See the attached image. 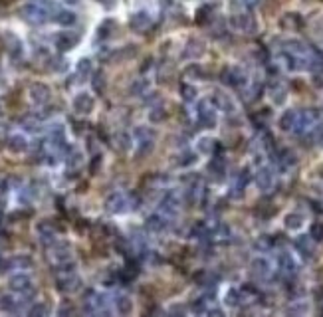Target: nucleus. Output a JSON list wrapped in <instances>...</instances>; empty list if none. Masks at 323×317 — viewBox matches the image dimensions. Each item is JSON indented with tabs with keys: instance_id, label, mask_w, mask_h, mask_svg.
Here are the masks:
<instances>
[{
	"instance_id": "1",
	"label": "nucleus",
	"mask_w": 323,
	"mask_h": 317,
	"mask_svg": "<svg viewBox=\"0 0 323 317\" xmlns=\"http://www.w3.org/2000/svg\"><path fill=\"white\" fill-rule=\"evenodd\" d=\"M50 10H52V4L48 0H34V2H28L22 8V14L32 24H44L48 20Z\"/></svg>"
},
{
	"instance_id": "2",
	"label": "nucleus",
	"mask_w": 323,
	"mask_h": 317,
	"mask_svg": "<svg viewBox=\"0 0 323 317\" xmlns=\"http://www.w3.org/2000/svg\"><path fill=\"white\" fill-rule=\"evenodd\" d=\"M48 258H50V262L56 266V268H60V266H65V264H69V262H73V250H71V246L67 244V242H60V240H56L50 248H48Z\"/></svg>"
},
{
	"instance_id": "3",
	"label": "nucleus",
	"mask_w": 323,
	"mask_h": 317,
	"mask_svg": "<svg viewBox=\"0 0 323 317\" xmlns=\"http://www.w3.org/2000/svg\"><path fill=\"white\" fill-rule=\"evenodd\" d=\"M196 121H198L200 127L212 129V127L216 125V105L212 101L202 99L198 103V109H196Z\"/></svg>"
},
{
	"instance_id": "4",
	"label": "nucleus",
	"mask_w": 323,
	"mask_h": 317,
	"mask_svg": "<svg viewBox=\"0 0 323 317\" xmlns=\"http://www.w3.org/2000/svg\"><path fill=\"white\" fill-rule=\"evenodd\" d=\"M133 135H135L137 155L143 157V155H147V153L153 151V147H155V135H153L151 129H147V127H137Z\"/></svg>"
},
{
	"instance_id": "5",
	"label": "nucleus",
	"mask_w": 323,
	"mask_h": 317,
	"mask_svg": "<svg viewBox=\"0 0 323 317\" xmlns=\"http://www.w3.org/2000/svg\"><path fill=\"white\" fill-rule=\"evenodd\" d=\"M105 208H107V212H111V214H125L131 208L129 196H127L125 192H121V190H115V192H111V194L107 196Z\"/></svg>"
},
{
	"instance_id": "6",
	"label": "nucleus",
	"mask_w": 323,
	"mask_h": 317,
	"mask_svg": "<svg viewBox=\"0 0 323 317\" xmlns=\"http://www.w3.org/2000/svg\"><path fill=\"white\" fill-rule=\"evenodd\" d=\"M317 119H319V113H317L315 109H303V111H297V119H295L293 133H297V135H305L307 131H311L313 127L317 125Z\"/></svg>"
},
{
	"instance_id": "7",
	"label": "nucleus",
	"mask_w": 323,
	"mask_h": 317,
	"mask_svg": "<svg viewBox=\"0 0 323 317\" xmlns=\"http://www.w3.org/2000/svg\"><path fill=\"white\" fill-rule=\"evenodd\" d=\"M56 287H58L62 293H75V291L82 287V280H79V276L75 274V270H69V272H58Z\"/></svg>"
},
{
	"instance_id": "8",
	"label": "nucleus",
	"mask_w": 323,
	"mask_h": 317,
	"mask_svg": "<svg viewBox=\"0 0 323 317\" xmlns=\"http://www.w3.org/2000/svg\"><path fill=\"white\" fill-rule=\"evenodd\" d=\"M10 289L16 291V293H20V295H32L34 293L32 278H30L28 274H24V272L14 274V276L10 278Z\"/></svg>"
},
{
	"instance_id": "9",
	"label": "nucleus",
	"mask_w": 323,
	"mask_h": 317,
	"mask_svg": "<svg viewBox=\"0 0 323 317\" xmlns=\"http://www.w3.org/2000/svg\"><path fill=\"white\" fill-rule=\"evenodd\" d=\"M71 107H73V111H75V113H79V115H88V113H92V111H94V107H96V99H94V95L88 94V92H79V94L71 99Z\"/></svg>"
},
{
	"instance_id": "10",
	"label": "nucleus",
	"mask_w": 323,
	"mask_h": 317,
	"mask_svg": "<svg viewBox=\"0 0 323 317\" xmlns=\"http://www.w3.org/2000/svg\"><path fill=\"white\" fill-rule=\"evenodd\" d=\"M179 208H181V196L177 192H167L161 198V202H159V212H163L169 218L177 216Z\"/></svg>"
},
{
	"instance_id": "11",
	"label": "nucleus",
	"mask_w": 323,
	"mask_h": 317,
	"mask_svg": "<svg viewBox=\"0 0 323 317\" xmlns=\"http://www.w3.org/2000/svg\"><path fill=\"white\" fill-rule=\"evenodd\" d=\"M254 183H256V187H258L260 190L268 192V190L274 189L276 175H274V171H272L270 167H260L258 171H256V175H254Z\"/></svg>"
},
{
	"instance_id": "12",
	"label": "nucleus",
	"mask_w": 323,
	"mask_h": 317,
	"mask_svg": "<svg viewBox=\"0 0 323 317\" xmlns=\"http://www.w3.org/2000/svg\"><path fill=\"white\" fill-rule=\"evenodd\" d=\"M28 97H30V101H32L34 105L42 107V105H46V103L50 101L52 92H50V88L44 86V84H32V86L28 88Z\"/></svg>"
},
{
	"instance_id": "13",
	"label": "nucleus",
	"mask_w": 323,
	"mask_h": 317,
	"mask_svg": "<svg viewBox=\"0 0 323 317\" xmlns=\"http://www.w3.org/2000/svg\"><path fill=\"white\" fill-rule=\"evenodd\" d=\"M250 272H252V276H254V278H258V280H268V278L272 276V264H270V260H268V258L258 256V258H254V260H252V264H250Z\"/></svg>"
},
{
	"instance_id": "14",
	"label": "nucleus",
	"mask_w": 323,
	"mask_h": 317,
	"mask_svg": "<svg viewBox=\"0 0 323 317\" xmlns=\"http://www.w3.org/2000/svg\"><path fill=\"white\" fill-rule=\"evenodd\" d=\"M222 82L230 88H244L246 86V73L240 67H226L222 71Z\"/></svg>"
},
{
	"instance_id": "15",
	"label": "nucleus",
	"mask_w": 323,
	"mask_h": 317,
	"mask_svg": "<svg viewBox=\"0 0 323 317\" xmlns=\"http://www.w3.org/2000/svg\"><path fill=\"white\" fill-rule=\"evenodd\" d=\"M230 22L238 32H244V34H254L256 32V20L250 14H236V16H232Z\"/></svg>"
},
{
	"instance_id": "16",
	"label": "nucleus",
	"mask_w": 323,
	"mask_h": 317,
	"mask_svg": "<svg viewBox=\"0 0 323 317\" xmlns=\"http://www.w3.org/2000/svg\"><path fill=\"white\" fill-rule=\"evenodd\" d=\"M278 270H280V274L284 276V278H293L295 274H297V264H295V260H293V256L288 252L280 254V258H278Z\"/></svg>"
},
{
	"instance_id": "17",
	"label": "nucleus",
	"mask_w": 323,
	"mask_h": 317,
	"mask_svg": "<svg viewBox=\"0 0 323 317\" xmlns=\"http://www.w3.org/2000/svg\"><path fill=\"white\" fill-rule=\"evenodd\" d=\"M6 147H8V151H12V153H26L28 147H30V143H28V139H26L22 133H12V135L6 139Z\"/></svg>"
},
{
	"instance_id": "18",
	"label": "nucleus",
	"mask_w": 323,
	"mask_h": 317,
	"mask_svg": "<svg viewBox=\"0 0 323 317\" xmlns=\"http://www.w3.org/2000/svg\"><path fill=\"white\" fill-rule=\"evenodd\" d=\"M295 250H297V254H299L303 260H311L313 254H315L313 238H311V236H299V238H295Z\"/></svg>"
},
{
	"instance_id": "19",
	"label": "nucleus",
	"mask_w": 323,
	"mask_h": 317,
	"mask_svg": "<svg viewBox=\"0 0 323 317\" xmlns=\"http://www.w3.org/2000/svg\"><path fill=\"white\" fill-rule=\"evenodd\" d=\"M268 95H270V99H272L274 105H284L286 99H288V90H286L284 84L274 82V84L268 88Z\"/></svg>"
},
{
	"instance_id": "20",
	"label": "nucleus",
	"mask_w": 323,
	"mask_h": 317,
	"mask_svg": "<svg viewBox=\"0 0 323 317\" xmlns=\"http://www.w3.org/2000/svg\"><path fill=\"white\" fill-rule=\"evenodd\" d=\"M151 22H153V20H151V14H149V12H145V10L135 12L129 20L131 28H133V30H137V32L147 30V28L151 26Z\"/></svg>"
},
{
	"instance_id": "21",
	"label": "nucleus",
	"mask_w": 323,
	"mask_h": 317,
	"mask_svg": "<svg viewBox=\"0 0 323 317\" xmlns=\"http://www.w3.org/2000/svg\"><path fill=\"white\" fill-rule=\"evenodd\" d=\"M303 224H305V216L301 214V212H288L286 216H284V226H286V230H290V232H299L301 228H303Z\"/></svg>"
},
{
	"instance_id": "22",
	"label": "nucleus",
	"mask_w": 323,
	"mask_h": 317,
	"mask_svg": "<svg viewBox=\"0 0 323 317\" xmlns=\"http://www.w3.org/2000/svg\"><path fill=\"white\" fill-rule=\"evenodd\" d=\"M202 54H204V42H200V40H189V44L183 50V58L185 60H196Z\"/></svg>"
},
{
	"instance_id": "23",
	"label": "nucleus",
	"mask_w": 323,
	"mask_h": 317,
	"mask_svg": "<svg viewBox=\"0 0 323 317\" xmlns=\"http://www.w3.org/2000/svg\"><path fill=\"white\" fill-rule=\"evenodd\" d=\"M38 238H40L42 246H46V248H50V246L58 240L56 230H54L52 226H48V224H40V226H38Z\"/></svg>"
},
{
	"instance_id": "24",
	"label": "nucleus",
	"mask_w": 323,
	"mask_h": 317,
	"mask_svg": "<svg viewBox=\"0 0 323 317\" xmlns=\"http://www.w3.org/2000/svg\"><path fill=\"white\" fill-rule=\"evenodd\" d=\"M113 309H115L119 315H129L131 311H133V301H131L129 295H125V293L115 295V299H113Z\"/></svg>"
},
{
	"instance_id": "25",
	"label": "nucleus",
	"mask_w": 323,
	"mask_h": 317,
	"mask_svg": "<svg viewBox=\"0 0 323 317\" xmlns=\"http://www.w3.org/2000/svg\"><path fill=\"white\" fill-rule=\"evenodd\" d=\"M167 226H169V216H165L163 212L151 214V216L147 218V228L153 230V232H163Z\"/></svg>"
},
{
	"instance_id": "26",
	"label": "nucleus",
	"mask_w": 323,
	"mask_h": 317,
	"mask_svg": "<svg viewBox=\"0 0 323 317\" xmlns=\"http://www.w3.org/2000/svg\"><path fill=\"white\" fill-rule=\"evenodd\" d=\"M212 103H214L216 109H220V111H226V113H234V111H236V105H234L232 97L226 94H216L214 99H212Z\"/></svg>"
},
{
	"instance_id": "27",
	"label": "nucleus",
	"mask_w": 323,
	"mask_h": 317,
	"mask_svg": "<svg viewBox=\"0 0 323 317\" xmlns=\"http://www.w3.org/2000/svg\"><path fill=\"white\" fill-rule=\"evenodd\" d=\"M75 42H77V36H73V34H67V32H62L58 38H56V46H58V50H71L73 46H75Z\"/></svg>"
},
{
	"instance_id": "28",
	"label": "nucleus",
	"mask_w": 323,
	"mask_h": 317,
	"mask_svg": "<svg viewBox=\"0 0 323 317\" xmlns=\"http://www.w3.org/2000/svg\"><path fill=\"white\" fill-rule=\"evenodd\" d=\"M214 147H216V141L212 137H200L196 141V151L200 155H212L214 153Z\"/></svg>"
},
{
	"instance_id": "29",
	"label": "nucleus",
	"mask_w": 323,
	"mask_h": 317,
	"mask_svg": "<svg viewBox=\"0 0 323 317\" xmlns=\"http://www.w3.org/2000/svg\"><path fill=\"white\" fill-rule=\"evenodd\" d=\"M224 303L228 307H238L242 303V289L238 287H228L224 293Z\"/></svg>"
},
{
	"instance_id": "30",
	"label": "nucleus",
	"mask_w": 323,
	"mask_h": 317,
	"mask_svg": "<svg viewBox=\"0 0 323 317\" xmlns=\"http://www.w3.org/2000/svg\"><path fill=\"white\" fill-rule=\"evenodd\" d=\"M278 167L282 169V171H290L291 167L295 165V155L288 151V149H284V151H280V155H278Z\"/></svg>"
},
{
	"instance_id": "31",
	"label": "nucleus",
	"mask_w": 323,
	"mask_h": 317,
	"mask_svg": "<svg viewBox=\"0 0 323 317\" xmlns=\"http://www.w3.org/2000/svg\"><path fill=\"white\" fill-rule=\"evenodd\" d=\"M295 119H297V111H291V109L284 111V115L280 117V129H282V131H288V133L293 131Z\"/></svg>"
},
{
	"instance_id": "32",
	"label": "nucleus",
	"mask_w": 323,
	"mask_h": 317,
	"mask_svg": "<svg viewBox=\"0 0 323 317\" xmlns=\"http://www.w3.org/2000/svg\"><path fill=\"white\" fill-rule=\"evenodd\" d=\"M208 171H210V175H212L216 181H222V179H224V173H226V171H224V161L218 157L212 158L210 165H208Z\"/></svg>"
},
{
	"instance_id": "33",
	"label": "nucleus",
	"mask_w": 323,
	"mask_h": 317,
	"mask_svg": "<svg viewBox=\"0 0 323 317\" xmlns=\"http://www.w3.org/2000/svg\"><path fill=\"white\" fill-rule=\"evenodd\" d=\"M149 92V82H145V80H137V82H133L131 84V94L135 95V97H145Z\"/></svg>"
},
{
	"instance_id": "34",
	"label": "nucleus",
	"mask_w": 323,
	"mask_h": 317,
	"mask_svg": "<svg viewBox=\"0 0 323 317\" xmlns=\"http://www.w3.org/2000/svg\"><path fill=\"white\" fill-rule=\"evenodd\" d=\"M149 119H151L153 123H161L163 119H165V107H163L161 103H157V105H153V107H151V111H149Z\"/></svg>"
},
{
	"instance_id": "35",
	"label": "nucleus",
	"mask_w": 323,
	"mask_h": 317,
	"mask_svg": "<svg viewBox=\"0 0 323 317\" xmlns=\"http://www.w3.org/2000/svg\"><path fill=\"white\" fill-rule=\"evenodd\" d=\"M208 297L206 295H202V297H198V299H194L193 301V311L194 313H208Z\"/></svg>"
},
{
	"instance_id": "36",
	"label": "nucleus",
	"mask_w": 323,
	"mask_h": 317,
	"mask_svg": "<svg viewBox=\"0 0 323 317\" xmlns=\"http://www.w3.org/2000/svg\"><path fill=\"white\" fill-rule=\"evenodd\" d=\"M28 315H32V317H40V315H48L50 313V309L44 305V303H38V301H34L32 305L28 307V311H26Z\"/></svg>"
},
{
	"instance_id": "37",
	"label": "nucleus",
	"mask_w": 323,
	"mask_h": 317,
	"mask_svg": "<svg viewBox=\"0 0 323 317\" xmlns=\"http://www.w3.org/2000/svg\"><path fill=\"white\" fill-rule=\"evenodd\" d=\"M56 22L62 24V26H69V24L75 22V14H73V12H67V10H62V12H58Z\"/></svg>"
},
{
	"instance_id": "38",
	"label": "nucleus",
	"mask_w": 323,
	"mask_h": 317,
	"mask_svg": "<svg viewBox=\"0 0 323 317\" xmlns=\"http://www.w3.org/2000/svg\"><path fill=\"white\" fill-rule=\"evenodd\" d=\"M181 94H183V99L187 101V103H191L196 99V88L191 86V84H183L181 86Z\"/></svg>"
},
{
	"instance_id": "39",
	"label": "nucleus",
	"mask_w": 323,
	"mask_h": 317,
	"mask_svg": "<svg viewBox=\"0 0 323 317\" xmlns=\"http://www.w3.org/2000/svg\"><path fill=\"white\" fill-rule=\"evenodd\" d=\"M309 236L313 238V242H323V224L321 222L311 224V228H309Z\"/></svg>"
},
{
	"instance_id": "40",
	"label": "nucleus",
	"mask_w": 323,
	"mask_h": 317,
	"mask_svg": "<svg viewBox=\"0 0 323 317\" xmlns=\"http://www.w3.org/2000/svg\"><path fill=\"white\" fill-rule=\"evenodd\" d=\"M194 163H196V155L194 153H189V151H185V153H181V157H179V167H193Z\"/></svg>"
},
{
	"instance_id": "41",
	"label": "nucleus",
	"mask_w": 323,
	"mask_h": 317,
	"mask_svg": "<svg viewBox=\"0 0 323 317\" xmlns=\"http://www.w3.org/2000/svg\"><path fill=\"white\" fill-rule=\"evenodd\" d=\"M90 73H92V62L90 60H79V63H77V75L90 77Z\"/></svg>"
},
{
	"instance_id": "42",
	"label": "nucleus",
	"mask_w": 323,
	"mask_h": 317,
	"mask_svg": "<svg viewBox=\"0 0 323 317\" xmlns=\"http://www.w3.org/2000/svg\"><path fill=\"white\" fill-rule=\"evenodd\" d=\"M22 129L24 131H28V133H36V131H40V121L38 119H24L22 121Z\"/></svg>"
},
{
	"instance_id": "43",
	"label": "nucleus",
	"mask_w": 323,
	"mask_h": 317,
	"mask_svg": "<svg viewBox=\"0 0 323 317\" xmlns=\"http://www.w3.org/2000/svg\"><path fill=\"white\" fill-rule=\"evenodd\" d=\"M82 153H79V151H73V153H71V151H69V157H67V167H69V169H75V167H79V165H82Z\"/></svg>"
},
{
	"instance_id": "44",
	"label": "nucleus",
	"mask_w": 323,
	"mask_h": 317,
	"mask_svg": "<svg viewBox=\"0 0 323 317\" xmlns=\"http://www.w3.org/2000/svg\"><path fill=\"white\" fill-rule=\"evenodd\" d=\"M256 248H258V250H270V248H272V238L260 236V240L256 242Z\"/></svg>"
},
{
	"instance_id": "45",
	"label": "nucleus",
	"mask_w": 323,
	"mask_h": 317,
	"mask_svg": "<svg viewBox=\"0 0 323 317\" xmlns=\"http://www.w3.org/2000/svg\"><path fill=\"white\" fill-rule=\"evenodd\" d=\"M117 141H119V147L121 149H129V137L125 135V133H121V135H117Z\"/></svg>"
},
{
	"instance_id": "46",
	"label": "nucleus",
	"mask_w": 323,
	"mask_h": 317,
	"mask_svg": "<svg viewBox=\"0 0 323 317\" xmlns=\"http://www.w3.org/2000/svg\"><path fill=\"white\" fill-rule=\"evenodd\" d=\"M52 69L54 71H64L65 69V62L60 58V60H52Z\"/></svg>"
},
{
	"instance_id": "47",
	"label": "nucleus",
	"mask_w": 323,
	"mask_h": 317,
	"mask_svg": "<svg viewBox=\"0 0 323 317\" xmlns=\"http://www.w3.org/2000/svg\"><path fill=\"white\" fill-rule=\"evenodd\" d=\"M6 189H8V183L0 179V194H4V192H6Z\"/></svg>"
},
{
	"instance_id": "48",
	"label": "nucleus",
	"mask_w": 323,
	"mask_h": 317,
	"mask_svg": "<svg viewBox=\"0 0 323 317\" xmlns=\"http://www.w3.org/2000/svg\"><path fill=\"white\" fill-rule=\"evenodd\" d=\"M101 4H105V6H113V0H99Z\"/></svg>"
},
{
	"instance_id": "49",
	"label": "nucleus",
	"mask_w": 323,
	"mask_h": 317,
	"mask_svg": "<svg viewBox=\"0 0 323 317\" xmlns=\"http://www.w3.org/2000/svg\"><path fill=\"white\" fill-rule=\"evenodd\" d=\"M65 2H69V4H73V2H77V0H65Z\"/></svg>"
},
{
	"instance_id": "50",
	"label": "nucleus",
	"mask_w": 323,
	"mask_h": 317,
	"mask_svg": "<svg viewBox=\"0 0 323 317\" xmlns=\"http://www.w3.org/2000/svg\"><path fill=\"white\" fill-rule=\"evenodd\" d=\"M0 115H2V105H0Z\"/></svg>"
}]
</instances>
